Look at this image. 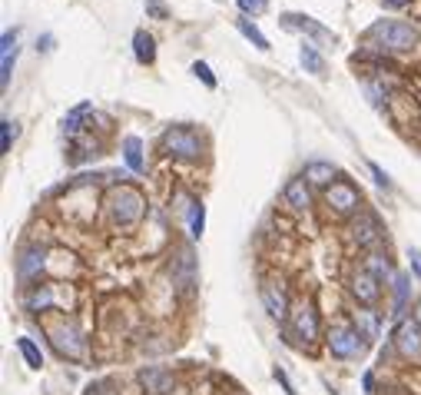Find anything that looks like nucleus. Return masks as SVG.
<instances>
[{
  "label": "nucleus",
  "instance_id": "nucleus-15",
  "mask_svg": "<svg viewBox=\"0 0 421 395\" xmlns=\"http://www.w3.org/2000/svg\"><path fill=\"white\" fill-rule=\"evenodd\" d=\"M285 203L292 206V209H308L312 206V193H308L306 179H289L285 183Z\"/></svg>",
  "mask_w": 421,
  "mask_h": 395
},
{
  "label": "nucleus",
  "instance_id": "nucleus-31",
  "mask_svg": "<svg viewBox=\"0 0 421 395\" xmlns=\"http://www.w3.org/2000/svg\"><path fill=\"white\" fill-rule=\"evenodd\" d=\"M243 13H262L269 7V0H236Z\"/></svg>",
  "mask_w": 421,
  "mask_h": 395
},
{
  "label": "nucleus",
  "instance_id": "nucleus-21",
  "mask_svg": "<svg viewBox=\"0 0 421 395\" xmlns=\"http://www.w3.org/2000/svg\"><path fill=\"white\" fill-rule=\"evenodd\" d=\"M299 60H302V67H306L308 74H315V77H322L325 74V57H322L312 43H302V50H299Z\"/></svg>",
  "mask_w": 421,
  "mask_h": 395
},
{
  "label": "nucleus",
  "instance_id": "nucleus-33",
  "mask_svg": "<svg viewBox=\"0 0 421 395\" xmlns=\"http://www.w3.org/2000/svg\"><path fill=\"white\" fill-rule=\"evenodd\" d=\"M276 382L282 385V392H285V395H295V385L289 382V375H285L282 369H276Z\"/></svg>",
  "mask_w": 421,
  "mask_h": 395
},
{
  "label": "nucleus",
  "instance_id": "nucleus-1",
  "mask_svg": "<svg viewBox=\"0 0 421 395\" xmlns=\"http://www.w3.org/2000/svg\"><path fill=\"white\" fill-rule=\"evenodd\" d=\"M143 206H146V200H143L133 186H120V190H113V196H110V213H113V219L120 226L136 223V219L143 216Z\"/></svg>",
  "mask_w": 421,
  "mask_h": 395
},
{
  "label": "nucleus",
  "instance_id": "nucleus-2",
  "mask_svg": "<svg viewBox=\"0 0 421 395\" xmlns=\"http://www.w3.org/2000/svg\"><path fill=\"white\" fill-rule=\"evenodd\" d=\"M371 37L382 40L388 50H408L411 43L418 40V34L408 24H401V20H382V24L371 27Z\"/></svg>",
  "mask_w": 421,
  "mask_h": 395
},
{
  "label": "nucleus",
  "instance_id": "nucleus-34",
  "mask_svg": "<svg viewBox=\"0 0 421 395\" xmlns=\"http://www.w3.org/2000/svg\"><path fill=\"white\" fill-rule=\"evenodd\" d=\"M371 173H375V179H378L382 186H392V179H388V173H385V169H382L378 163H371Z\"/></svg>",
  "mask_w": 421,
  "mask_h": 395
},
{
  "label": "nucleus",
  "instance_id": "nucleus-18",
  "mask_svg": "<svg viewBox=\"0 0 421 395\" xmlns=\"http://www.w3.org/2000/svg\"><path fill=\"white\" fill-rule=\"evenodd\" d=\"M123 160H127V166L133 169V173H143V169H146L140 137H127V140H123Z\"/></svg>",
  "mask_w": 421,
  "mask_h": 395
},
{
  "label": "nucleus",
  "instance_id": "nucleus-11",
  "mask_svg": "<svg viewBox=\"0 0 421 395\" xmlns=\"http://www.w3.org/2000/svg\"><path fill=\"white\" fill-rule=\"evenodd\" d=\"M262 306H266V312L272 319H285L289 316V299H285V289H282L279 282H266L262 286Z\"/></svg>",
  "mask_w": 421,
  "mask_h": 395
},
{
  "label": "nucleus",
  "instance_id": "nucleus-37",
  "mask_svg": "<svg viewBox=\"0 0 421 395\" xmlns=\"http://www.w3.org/2000/svg\"><path fill=\"white\" fill-rule=\"evenodd\" d=\"M385 4H388V7H405L408 0H385Z\"/></svg>",
  "mask_w": 421,
  "mask_h": 395
},
{
  "label": "nucleus",
  "instance_id": "nucleus-7",
  "mask_svg": "<svg viewBox=\"0 0 421 395\" xmlns=\"http://www.w3.org/2000/svg\"><path fill=\"white\" fill-rule=\"evenodd\" d=\"M395 345L405 359H415V362L421 359V326L415 322V319H401V322H398Z\"/></svg>",
  "mask_w": 421,
  "mask_h": 395
},
{
  "label": "nucleus",
  "instance_id": "nucleus-6",
  "mask_svg": "<svg viewBox=\"0 0 421 395\" xmlns=\"http://www.w3.org/2000/svg\"><path fill=\"white\" fill-rule=\"evenodd\" d=\"M292 335L302 345L319 339V312L312 309V303H302V306L292 312Z\"/></svg>",
  "mask_w": 421,
  "mask_h": 395
},
{
  "label": "nucleus",
  "instance_id": "nucleus-17",
  "mask_svg": "<svg viewBox=\"0 0 421 395\" xmlns=\"http://www.w3.org/2000/svg\"><path fill=\"white\" fill-rule=\"evenodd\" d=\"M355 329L362 332L365 339H378V332H382L378 312H375V309H358L355 312Z\"/></svg>",
  "mask_w": 421,
  "mask_h": 395
},
{
  "label": "nucleus",
  "instance_id": "nucleus-16",
  "mask_svg": "<svg viewBox=\"0 0 421 395\" xmlns=\"http://www.w3.org/2000/svg\"><path fill=\"white\" fill-rule=\"evenodd\" d=\"M133 57H136L140 64H153L156 60V43L146 30H136V34H133Z\"/></svg>",
  "mask_w": 421,
  "mask_h": 395
},
{
  "label": "nucleus",
  "instance_id": "nucleus-38",
  "mask_svg": "<svg viewBox=\"0 0 421 395\" xmlns=\"http://www.w3.org/2000/svg\"><path fill=\"white\" fill-rule=\"evenodd\" d=\"M415 322L421 326V299H418V306H415Z\"/></svg>",
  "mask_w": 421,
  "mask_h": 395
},
{
  "label": "nucleus",
  "instance_id": "nucleus-36",
  "mask_svg": "<svg viewBox=\"0 0 421 395\" xmlns=\"http://www.w3.org/2000/svg\"><path fill=\"white\" fill-rule=\"evenodd\" d=\"M362 385H365V392H375V379H371V372H365V379H362Z\"/></svg>",
  "mask_w": 421,
  "mask_h": 395
},
{
  "label": "nucleus",
  "instance_id": "nucleus-20",
  "mask_svg": "<svg viewBox=\"0 0 421 395\" xmlns=\"http://www.w3.org/2000/svg\"><path fill=\"white\" fill-rule=\"evenodd\" d=\"M40 269H43V253H40V249H27V253L20 256V263H17L20 279H34Z\"/></svg>",
  "mask_w": 421,
  "mask_h": 395
},
{
  "label": "nucleus",
  "instance_id": "nucleus-4",
  "mask_svg": "<svg viewBox=\"0 0 421 395\" xmlns=\"http://www.w3.org/2000/svg\"><path fill=\"white\" fill-rule=\"evenodd\" d=\"M50 335H53V345H57L60 356H66V359H83L87 356V339H83V332H80L73 322H60Z\"/></svg>",
  "mask_w": 421,
  "mask_h": 395
},
{
  "label": "nucleus",
  "instance_id": "nucleus-9",
  "mask_svg": "<svg viewBox=\"0 0 421 395\" xmlns=\"http://www.w3.org/2000/svg\"><path fill=\"white\" fill-rule=\"evenodd\" d=\"M140 385L150 395H169L173 385H176V379H173V372L163 369V366H146V369H140Z\"/></svg>",
  "mask_w": 421,
  "mask_h": 395
},
{
  "label": "nucleus",
  "instance_id": "nucleus-25",
  "mask_svg": "<svg viewBox=\"0 0 421 395\" xmlns=\"http://www.w3.org/2000/svg\"><path fill=\"white\" fill-rule=\"evenodd\" d=\"M236 27H239V34H243L245 40H252L255 47H259V50H269V40L262 37V34H259V27H255L252 20H245V17H239V20H236Z\"/></svg>",
  "mask_w": 421,
  "mask_h": 395
},
{
  "label": "nucleus",
  "instance_id": "nucleus-24",
  "mask_svg": "<svg viewBox=\"0 0 421 395\" xmlns=\"http://www.w3.org/2000/svg\"><path fill=\"white\" fill-rule=\"evenodd\" d=\"M365 269H369L375 279H388V276H392V263H388L385 253H371L369 259H365Z\"/></svg>",
  "mask_w": 421,
  "mask_h": 395
},
{
  "label": "nucleus",
  "instance_id": "nucleus-12",
  "mask_svg": "<svg viewBox=\"0 0 421 395\" xmlns=\"http://www.w3.org/2000/svg\"><path fill=\"white\" fill-rule=\"evenodd\" d=\"M378 282H382V279H375V276H371L369 269H362V272H358L355 279H352V293H355L358 303H365V306H371V303H375V299L382 296V289H378Z\"/></svg>",
  "mask_w": 421,
  "mask_h": 395
},
{
  "label": "nucleus",
  "instance_id": "nucleus-27",
  "mask_svg": "<svg viewBox=\"0 0 421 395\" xmlns=\"http://www.w3.org/2000/svg\"><path fill=\"white\" fill-rule=\"evenodd\" d=\"M27 306H30V309H50V306H53L50 286H43V289H34V293L27 296Z\"/></svg>",
  "mask_w": 421,
  "mask_h": 395
},
{
  "label": "nucleus",
  "instance_id": "nucleus-26",
  "mask_svg": "<svg viewBox=\"0 0 421 395\" xmlns=\"http://www.w3.org/2000/svg\"><path fill=\"white\" fill-rule=\"evenodd\" d=\"M17 349H20V356L27 359L30 369H40V366H43V356H40V349L34 345V339H17Z\"/></svg>",
  "mask_w": 421,
  "mask_h": 395
},
{
  "label": "nucleus",
  "instance_id": "nucleus-13",
  "mask_svg": "<svg viewBox=\"0 0 421 395\" xmlns=\"http://www.w3.org/2000/svg\"><path fill=\"white\" fill-rule=\"evenodd\" d=\"M13 60H17V34H3V47H0V87H10Z\"/></svg>",
  "mask_w": 421,
  "mask_h": 395
},
{
  "label": "nucleus",
  "instance_id": "nucleus-14",
  "mask_svg": "<svg viewBox=\"0 0 421 395\" xmlns=\"http://www.w3.org/2000/svg\"><path fill=\"white\" fill-rule=\"evenodd\" d=\"M382 226H378V219L375 216H358L355 226H352V236H355L358 246H371V242L382 240Z\"/></svg>",
  "mask_w": 421,
  "mask_h": 395
},
{
  "label": "nucleus",
  "instance_id": "nucleus-35",
  "mask_svg": "<svg viewBox=\"0 0 421 395\" xmlns=\"http://www.w3.org/2000/svg\"><path fill=\"white\" fill-rule=\"evenodd\" d=\"M408 259H415V272L421 276V253L418 249H408Z\"/></svg>",
  "mask_w": 421,
  "mask_h": 395
},
{
  "label": "nucleus",
  "instance_id": "nucleus-29",
  "mask_svg": "<svg viewBox=\"0 0 421 395\" xmlns=\"http://www.w3.org/2000/svg\"><path fill=\"white\" fill-rule=\"evenodd\" d=\"M408 276H395V312L405 309V299H408Z\"/></svg>",
  "mask_w": 421,
  "mask_h": 395
},
{
  "label": "nucleus",
  "instance_id": "nucleus-28",
  "mask_svg": "<svg viewBox=\"0 0 421 395\" xmlns=\"http://www.w3.org/2000/svg\"><path fill=\"white\" fill-rule=\"evenodd\" d=\"M13 137H17V123H13V120H3V123H0V150H3V153H10Z\"/></svg>",
  "mask_w": 421,
  "mask_h": 395
},
{
  "label": "nucleus",
  "instance_id": "nucleus-22",
  "mask_svg": "<svg viewBox=\"0 0 421 395\" xmlns=\"http://www.w3.org/2000/svg\"><path fill=\"white\" fill-rule=\"evenodd\" d=\"M186 219H190V236H192V240H199V236H203V230H206V209H203V203H199V200H192V203H190V209H186Z\"/></svg>",
  "mask_w": 421,
  "mask_h": 395
},
{
  "label": "nucleus",
  "instance_id": "nucleus-5",
  "mask_svg": "<svg viewBox=\"0 0 421 395\" xmlns=\"http://www.w3.org/2000/svg\"><path fill=\"white\" fill-rule=\"evenodd\" d=\"M163 146H166L169 156H179V160H196V156H199V150H203L199 137H196L192 130H186V127L169 130L166 137H163Z\"/></svg>",
  "mask_w": 421,
  "mask_h": 395
},
{
  "label": "nucleus",
  "instance_id": "nucleus-19",
  "mask_svg": "<svg viewBox=\"0 0 421 395\" xmlns=\"http://www.w3.org/2000/svg\"><path fill=\"white\" fill-rule=\"evenodd\" d=\"M338 173L332 163H322V160H312L306 166V179L308 183H319V186H332V176Z\"/></svg>",
  "mask_w": 421,
  "mask_h": 395
},
{
  "label": "nucleus",
  "instance_id": "nucleus-32",
  "mask_svg": "<svg viewBox=\"0 0 421 395\" xmlns=\"http://www.w3.org/2000/svg\"><path fill=\"white\" fill-rule=\"evenodd\" d=\"M146 13H153L156 20H166V17H169V11L159 4V0H146Z\"/></svg>",
  "mask_w": 421,
  "mask_h": 395
},
{
  "label": "nucleus",
  "instance_id": "nucleus-10",
  "mask_svg": "<svg viewBox=\"0 0 421 395\" xmlns=\"http://www.w3.org/2000/svg\"><path fill=\"white\" fill-rule=\"evenodd\" d=\"M282 27H285V30H302V34L322 40V43H335L332 30H325L319 20H312V17H306V13H285V17H282Z\"/></svg>",
  "mask_w": 421,
  "mask_h": 395
},
{
  "label": "nucleus",
  "instance_id": "nucleus-8",
  "mask_svg": "<svg viewBox=\"0 0 421 395\" xmlns=\"http://www.w3.org/2000/svg\"><path fill=\"white\" fill-rule=\"evenodd\" d=\"M325 200L332 206L335 213H355L358 206H362V196H358L355 186H348V183H332L329 190H325Z\"/></svg>",
  "mask_w": 421,
  "mask_h": 395
},
{
  "label": "nucleus",
  "instance_id": "nucleus-3",
  "mask_svg": "<svg viewBox=\"0 0 421 395\" xmlns=\"http://www.w3.org/2000/svg\"><path fill=\"white\" fill-rule=\"evenodd\" d=\"M329 349H332V356L338 359H355L365 352V335L355 329V326H335L329 332Z\"/></svg>",
  "mask_w": 421,
  "mask_h": 395
},
{
  "label": "nucleus",
  "instance_id": "nucleus-23",
  "mask_svg": "<svg viewBox=\"0 0 421 395\" xmlns=\"http://www.w3.org/2000/svg\"><path fill=\"white\" fill-rule=\"evenodd\" d=\"M87 113H90V103H80L77 110H70V113L64 116V133H66V137H77L80 130H83L80 123L87 120Z\"/></svg>",
  "mask_w": 421,
  "mask_h": 395
},
{
  "label": "nucleus",
  "instance_id": "nucleus-30",
  "mask_svg": "<svg viewBox=\"0 0 421 395\" xmlns=\"http://www.w3.org/2000/svg\"><path fill=\"white\" fill-rule=\"evenodd\" d=\"M192 74H196V77L203 80L206 87H216V77H213V70H209V64H203V60H196V64H192Z\"/></svg>",
  "mask_w": 421,
  "mask_h": 395
}]
</instances>
